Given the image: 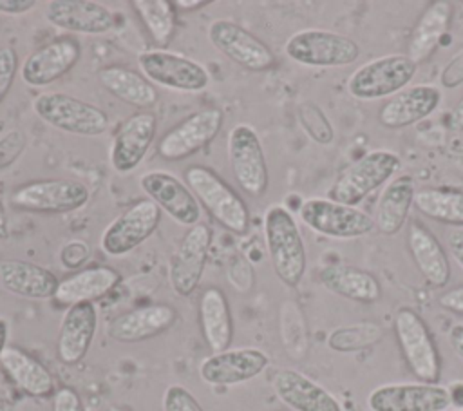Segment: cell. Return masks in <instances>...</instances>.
<instances>
[{
    "mask_svg": "<svg viewBox=\"0 0 463 411\" xmlns=\"http://www.w3.org/2000/svg\"><path fill=\"white\" fill-rule=\"evenodd\" d=\"M264 243L279 281L289 288L298 286L307 266L306 244L293 214L286 206L271 205L266 210Z\"/></svg>",
    "mask_w": 463,
    "mask_h": 411,
    "instance_id": "cell-1",
    "label": "cell"
},
{
    "mask_svg": "<svg viewBox=\"0 0 463 411\" xmlns=\"http://www.w3.org/2000/svg\"><path fill=\"white\" fill-rule=\"evenodd\" d=\"M184 183L195 199L212 214V217L235 235L250 230V212L242 197L204 165H192L184 170Z\"/></svg>",
    "mask_w": 463,
    "mask_h": 411,
    "instance_id": "cell-2",
    "label": "cell"
},
{
    "mask_svg": "<svg viewBox=\"0 0 463 411\" xmlns=\"http://www.w3.org/2000/svg\"><path fill=\"white\" fill-rule=\"evenodd\" d=\"M398 168L400 158L392 150H369L344 168L329 188L327 197L347 206H356L378 186L389 183Z\"/></svg>",
    "mask_w": 463,
    "mask_h": 411,
    "instance_id": "cell-3",
    "label": "cell"
},
{
    "mask_svg": "<svg viewBox=\"0 0 463 411\" xmlns=\"http://www.w3.org/2000/svg\"><path fill=\"white\" fill-rule=\"evenodd\" d=\"M33 110L49 127L85 138L103 134L110 123L105 110L65 92L38 94L33 100Z\"/></svg>",
    "mask_w": 463,
    "mask_h": 411,
    "instance_id": "cell-4",
    "label": "cell"
},
{
    "mask_svg": "<svg viewBox=\"0 0 463 411\" xmlns=\"http://www.w3.org/2000/svg\"><path fill=\"white\" fill-rule=\"evenodd\" d=\"M284 53L298 65L333 69L354 63L360 56V45L335 31L300 29L286 40Z\"/></svg>",
    "mask_w": 463,
    "mask_h": 411,
    "instance_id": "cell-5",
    "label": "cell"
},
{
    "mask_svg": "<svg viewBox=\"0 0 463 411\" xmlns=\"http://www.w3.org/2000/svg\"><path fill=\"white\" fill-rule=\"evenodd\" d=\"M418 63L407 54H385L365 62L347 78V92L362 101L391 98L414 78Z\"/></svg>",
    "mask_w": 463,
    "mask_h": 411,
    "instance_id": "cell-6",
    "label": "cell"
},
{
    "mask_svg": "<svg viewBox=\"0 0 463 411\" xmlns=\"http://www.w3.org/2000/svg\"><path fill=\"white\" fill-rule=\"evenodd\" d=\"M394 335L407 368L420 382L436 384L441 375V358L434 337L412 308H400L394 315Z\"/></svg>",
    "mask_w": 463,
    "mask_h": 411,
    "instance_id": "cell-7",
    "label": "cell"
},
{
    "mask_svg": "<svg viewBox=\"0 0 463 411\" xmlns=\"http://www.w3.org/2000/svg\"><path fill=\"white\" fill-rule=\"evenodd\" d=\"M226 154L232 174L242 192L250 197H262L269 185L268 163L262 143L255 129L248 123H237L226 138Z\"/></svg>",
    "mask_w": 463,
    "mask_h": 411,
    "instance_id": "cell-8",
    "label": "cell"
},
{
    "mask_svg": "<svg viewBox=\"0 0 463 411\" xmlns=\"http://www.w3.org/2000/svg\"><path fill=\"white\" fill-rule=\"evenodd\" d=\"M139 72L152 83L183 92H203L212 78L203 63L166 49H146L137 54Z\"/></svg>",
    "mask_w": 463,
    "mask_h": 411,
    "instance_id": "cell-9",
    "label": "cell"
},
{
    "mask_svg": "<svg viewBox=\"0 0 463 411\" xmlns=\"http://www.w3.org/2000/svg\"><path fill=\"white\" fill-rule=\"evenodd\" d=\"M90 190L76 179H36L11 194L16 210L31 214H69L87 205Z\"/></svg>",
    "mask_w": 463,
    "mask_h": 411,
    "instance_id": "cell-10",
    "label": "cell"
},
{
    "mask_svg": "<svg viewBox=\"0 0 463 411\" xmlns=\"http://www.w3.org/2000/svg\"><path fill=\"white\" fill-rule=\"evenodd\" d=\"M298 219L309 230L333 239H356L374 230V221L367 212L329 197L304 199L298 208Z\"/></svg>",
    "mask_w": 463,
    "mask_h": 411,
    "instance_id": "cell-11",
    "label": "cell"
},
{
    "mask_svg": "<svg viewBox=\"0 0 463 411\" xmlns=\"http://www.w3.org/2000/svg\"><path fill=\"white\" fill-rule=\"evenodd\" d=\"M159 221V206L148 197L139 199L109 223L101 234L99 246L110 257H123L143 244L156 232Z\"/></svg>",
    "mask_w": 463,
    "mask_h": 411,
    "instance_id": "cell-12",
    "label": "cell"
},
{
    "mask_svg": "<svg viewBox=\"0 0 463 411\" xmlns=\"http://www.w3.org/2000/svg\"><path fill=\"white\" fill-rule=\"evenodd\" d=\"M452 402L450 389L438 382L382 384L367 395L371 411H445Z\"/></svg>",
    "mask_w": 463,
    "mask_h": 411,
    "instance_id": "cell-13",
    "label": "cell"
},
{
    "mask_svg": "<svg viewBox=\"0 0 463 411\" xmlns=\"http://www.w3.org/2000/svg\"><path fill=\"white\" fill-rule=\"evenodd\" d=\"M212 248V230L206 223L190 226L168 261V282L175 295L188 297L195 292L204 273Z\"/></svg>",
    "mask_w": 463,
    "mask_h": 411,
    "instance_id": "cell-14",
    "label": "cell"
},
{
    "mask_svg": "<svg viewBox=\"0 0 463 411\" xmlns=\"http://www.w3.org/2000/svg\"><path fill=\"white\" fill-rule=\"evenodd\" d=\"M208 40L222 56L246 71H268L277 62L260 38L228 18H217L208 25Z\"/></svg>",
    "mask_w": 463,
    "mask_h": 411,
    "instance_id": "cell-15",
    "label": "cell"
},
{
    "mask_svg": "<svg viewBox=\"0 0 463 411\" xmlns=\"http://www.w3.org/2000/svg\"><path fill=\"white\" fill-rule=\"evenodd\" d=\"M222 121V110L215 107L199 109L183 118L161 136L157 143V154L166 161H179L190 158L217 138Z\"/></svg>",
    "mask_w": 463,
    "mask_h": 411,
    "instance_id": "cell-16",
    "label": "cell"
},
{
    "mask_svg": "<svg viewBox=\"0 0 463 411\" xmlns=\"http://www.w3.org/2000/svg\"><path fill=\"white\" fill-rule=\"evenodd\" d=\"M157 118L150 110L130 114L116 130L110 145V165L118 174L134 172L156 138Z\"/></svg>",
    "mask_w": 463,
    "mask_h": 411,
    "instance_id": "cell-17",
    "label": "cell"
},
{
    "mask_svg": "<svg viewBox=\"0 0 463 411\" xmlns=\"http://www.w3.org/2000/svg\"><path fill=\"white\" fill-rule=\"evenodd\" d=\"M139 186L152 199L161 212H166L175 223L194 226L201 219V206L192 190L181 183L174 174L163 170H150L141 174Z\"/></svg>",
    "mask_w": 463,
    "mask_h": 411,
    "instance_id": "cell-18",
    "label": "cell"
},
{
    "mask_svg": "<svg viewBox=\"0 0 463 411\" xmlns=\"http://www.w3.org/2000/svg\"><path fill=\"white\" fill-rule=\"evenodd\" d=\"M269 357L259 348H233L212 353L199 364V377L210 386H237L259 377Z\"/></svg>",
    "mask_w": 463,
    "mask_h": 411,
    "instance_id": "cell-19",
    "label": "cell"
},
{
    "mask_svg": "<svg viewBox=\"0 0 463 411\" xmlns=\"http://www.w3.org/2000/svg\"><path fill=\"white\" fill-rule=\"evenodd\" d=\"M81 58L76 38L60 36L33 51L22 63V80L29 87H47L65 76Z\"/></svg>",
    "mask_w": 463,
    "mask_h": 411,
    "instance_id": "cell-20",
    "label": "cell"
},
{
    "mask_svg": "<svg viewBox=\"0 0 463 411\" xmlns=\"http://www.w3.org/2000/svg\"><path fill=\"white\" fill-rule=\"evenodd\" d=\"M177 320L174 306L165 302L146 304L119 313L107 324V337L114 342L134 344L154 339L170 330Z\"/></svg>",
    "mask_w": 463,
    "mask_h": 411,
    "instance_id": "cell-21",
    "label": "cell"
},
{
    "mask_svg": "<svg viewBox=\"0 0 463 411\" xmlns=\"http://www.w3.org/2000/svg\"><path fill=\"white\" fill-rule=\"evenodd\" d=\"M277 398L293 411H344L338 398L307 375L282 368L271 378Z\"/></svg>",
    "mask_w": 463,
    "mask_h": 411,
    "instance_id": "cell-22",
    "label": "cell"
},
{
    "mask_svg": "<svg viewBox=\"0 0 463 411\" xmlns=\"http://www.w3.org/2000/svg\"><path fill=\"white\" fill-rule=\"evenodd\" d=\"M45 20L63 31L78 34H105L114 24V13L92 0H52L45 5Z\"/></svg>",
    "mask_w": 463,
    "mask_h": 411,
    "instance_id": "cell-23",
    "label": "cell"
},
{
    "mask_svg": "<svg viewBox=\"0 0 463 411\" xmlns=\"http://www.w3.org/2000/svg\"><path fill=\"white\" fill-rule=\"evenodd\" d=\"M98 330V310L94 302H78L65 310L58 339L56 355L60 362L74 366L87 355Z\"/></svg>",
    "mask_w": 463,
    "mask_h": 411,
    "instance_id": "cell-24",
    "label": "cell"
},
{
    "mask_svg": "<svg viewBox=\"0 0 463 411\" xmlns=\"http://www.w3.org/2000/svg\"><path fill=\"white\" fill-rule=\"evenodd\" d=\"M441 101V91L430 83H420L391 96L378 110V121L385 129H405L430 116Z\"/></svg>",
    "mask_w": 463,
    "mask_h": 411,
    "instance_id": "cell-25",
    "label": "cell"
},
{
    "mask_svg": "<svg viewBox=\"0 0 463 411\" xmlns=\"http://www.w3.org/2000/svg\"><path fill=\"white\" fill-rule=\"evenodd\" d=\"M58 284V277L45 266L22 259H0V286L13 295L45 301L56 295Z\"/></svg>",
    "mask_w": 463,
    "mask_h": 411,
    "instance_id": "cell-26",
    "label": "cell"
},
{
    "mask_svg": "<svg viewBox=\"0 0 463 411\" xmlns=\"http://www.w3.org/2000/svg\"><path fill=\"white\" fill-rule=\"evenodd\" d=\"M407 250L430 288H443L450 279V264L438 237L420 221L407 226Z\"/></svg>",
    "mask_w": 463,
    "mask_h": 411,
    "instance_id": "cell-27",
    "label": "cell"
},
{
    "mask_svg": "<svg viewBox=\"0 0 463 411\" xmlns=\"http://www.w3.org/2000/svg\"><path fill=\"white\" fill-rule=\"evenodd\" d=\"M416 183L409 174L396 176L382 188L374 203V228L383 235L398 234L414 205Z\"/></svg>",
    "mask_w": 463,
    "mask_h": 411,
    "instance_id": "cell-28",
    "label": "cell"
},
{
    "mask_svg": "<svg viewBox=\"0 0 463 411\" xmlns=\"http://www.w3.org/2000/svg\"><path fill=\"white\" fill-rule=\"evenodd\" d=\"M322 286L344 299L373 304L382 297L380 281L367 270L351 264H327L318 272Z\"/></svg>",
    "mask_w": 463,
    "mask_h": 411,
    "instance_id": "cell-29",
    "label": "cell"
},
{
    "mask_svg": "<svg viewBox=\"0 0 463 411\" xmlns=\"http://www.w3.org/2000/svg\"><path fill=\"white\" fill-rule=\"evenodd\" d=\"M121 281V275L112 266L81 268L61 279L54 299L61 304L72 306L78 302H94L110 293Z\"/></svg>",
    "mask_w": 463,
    "mask_h": 411,
    "instance_id": "cell-30",
    "label": "cell"
},
{
    "mask_svg": "<svg viewBox=\"0 0 463 411\" xmlns=\"http://www.w3.org/2000/svg\"><path fill=\"white\" fill-rule=\"evenodd\" d=\"M199 324L204 342L212 353L230 349L233 339V319L224 292L217 286H210L199 299Z\"/></svg>",
    "mask_w": 463,
    "mask_h": 411,
    "instance_id": "cell-31",
    "label": "cell"
},
{
    "mask_svg": "<svg viewBox=\"0 0 463 411\" xmlns=\"http://www.w3.org/2000/svg\"><path fill=\"white\" fill-rule=\"evenodd\" d=\"M0 366L16 387L31 397L47 398L56 391L51 371L38 358L16 346H7L4 349Z\"/></svg>",
    "mask_w": 463,
    "mask_h": 411,
    "instance_id": "cell-32",
    "label": "cell"
},
{
    "mask_svg": "<svg viewBox=\"0 0 463 411\" xmlns=\"http://www.w3.org/2000/svg\"><path fill=\"white\" fill-rule=\"evenodd\" d=\"M98 80L105 91L136 109H150L157 103L156 87L137 71L123 65H105L98 71Z\"/></svg>",
    "mask_w": 463,
    "mask_h": 411,
    "instance_id": "cell-33",
    "label": "cell"
},
{
    "mask_svg": "<svg viewBox=\"0 0 463 411\" xmlns=\"http://www.w3.org/2000/svg\"><path fill=\"white\" fill-rule=\"evenodd\" d=\"M450 18H452V4L450 2H445V0L432 2L421 13V16L418 18V22L412 29L407 56L416 63L429 60L432 56L434 49L438 47L441 36L449 31Z\"/></svg>",
    "mask_w": 463,
    "mask_h": 411,
    "instance_id": "cell-34",
    "label": "cell"
},
{
    "mask_svg": "<svg viewBox=\"0 0 463 411\" xmlns=\"http://www.w3.org/2000/svg\"><path fill=\"white\" fill-rule=\"evenodd\" d=\"M414 206L425 217L450 226H463V190L454 188H420Z\"/></svg>",
    "mask_w": 463,
    "mask_h": 411,
    "instance_id": "cell-35",
    "label": "cell"
},
{
    "mask_svg": "<svg viewBox=\"0 0 463 411\" xmlns=\"http://www.w3.org/2000/svg\"><path fill=\"white\" fill-rule=\"evenodd\" d=\"M132 7L145 24L156 45H159V49L166 47L172 42L177 27V11L174 7V2L134 0Z\"/></svg>",
    "mask_w": 463,
    "mask_h": 411,
    "instance_id": "cell-36",
    "label": "cell"
},
{
    "mask_svg": "<svg viewBox=\"0 0 463 411\" xmlns=\"http://www.w3.org/2000/svg\"><path fill=\"white\" fill-rule=\"evenodd\" d=\"M383 337V328L373 320L338 326L327 335V348L336 353H354L378 344Z\"/></svg>",
    "mask_w": 463,
    "mask_h": 411,
    "instance_id": "cell-37",
    "label": "cell"
},
{
    "mask_svg": "<svg viewBox=\"0 0 463 411\" xmlns=\"http://www.w3.org/2000/svg\"><path fill=\"white\" fill-rule=\"evenodd\" d=\"M282 339L293 358H302L307 351V331L302 311L295 302H286L282 310Z\"/></svg>",
    "mask_w": 463,
    "mask_h": 411,
    "instance_id": "cell-38",
    "label": "cell"
},
{
    "mask_svg": "<svg viewBox=\"0 0 463 411\" xmlns=\"http://www.w3.org/2000/svg\"><path fill=\"white\" fill-rule=\"evenodd\" d=\"M298 119L302 129L307 132V136L318 143V145H329L335 138L333 125L329 123L327 116L317 103H304L298 109Z\"/></svg>",
    "mask_w": 463,
    "mask_h": 411,
    "instance_id": "cell-39",
    "label": "cell"
},
{
    "mask_svg": "<svg viewBox=\"0 0 463 411\" xmlns=\"http://www.w3.org/2000/svg\"><path fill=\"white\" fill-rule=\"evenodd\" d=\"M161 407L163 411H204L197 398L179 384H172L165 389Z\"/></svg>",
    "mask_w": 463,
    "mask_h": 411,
    "instance_id": "cell-40",
    "label": "cell"
},
{
    "mask_svg": "<svg viewBox=\"0 0 463 411\" xmlns=\"http://www.w3.org/2000/svg\"><path fill=\"white\" fill-rule=\"evenodd\" d=\"M25 148V134L13 129L0 136V170L9 168Z\"/></svg>",
    "mask_w": 463,
    "mask_h": 411,
    "instance_id": "cell-41",
    "label": "cell"
},
{
    "mask_svg": "<svg viewBox=\"0 0 463 411\" xmlns=\"http://www.w3.org/2000/svg\"><path fill=\"white\" fill-rule=\"evenodd\" d=\"M18 71V54L13 47H0V103L7 96Z\"/></svg>",
    "mask_w": 463,
    "mask_h": 411,
    "instance_id": "cell-42",
    "label": "cell"
},
{
    "mask_svg": "<svg viewBox=\"0 0 463 411\" xmlns=\"http://www.w3.org/2000/svg\"><path fill=\"white\" fill-rule=\"evenodd\" d=\"M90 255L89 244L81 239H71L60 250V263L69 270H78Z\"/></svg>",
    "mask_w": 463,
    "mask_h": 411,
    "instance_id": "cell-43",
    "label": "cell"
},
{
    "mask_svg": "<svg viewBox=\"0 0 463 411\" xmlns=\"http://www.w3.org/2000/svg\"><path fill=\"white\" fill-rule=\"evenodd\" d=\"M51 411H85L83 400L74 387L63 386L52 395V409Z\"/></svg>",
    "mask_w": 463,
    "mask_h": 411,
    "instance_id": "cell-44",
    "label": "cell"
},
{
    "mask_svg": "<svg viewBox=\"0 0 463 411\" xmlns=\"http://www.w3.org/2000/svg\"><path fill=\"white\" fill-rule=\"evenodd\" d=\"M463 81V49L447 63L445 71L441 72V83L445 87H456Z\"/></svg>",
    "mask_w": 463,
    "mask_h": 411,
    "instance_id": "cell-45",
    "label": "cell"
},
{
    "mask_svg": "<svg viewBox=\"0 0 463 411\" xmlns=\"http://www.w3.org/2000/svg\"><path fill=\"white\" fill-rule=\"evenodd\" d=\"M438 302L443 310L463 317V286H456V288L443 292L438 297Z\"/></svg>",
    "mask_w": 463,
    "mask_h": 411,
    "instance_id": "cell-46",
    "label": "cell"
},
{
    "mask_svg": "<svg viewBox=\"0 0 463 411\" xmlns=\"http://www.w3.org/2000/svg\"><path fill=\"white\" fill-rule=\"evenodd\" d=\"M445 241H447L449 253L452 255V259L463 270V226L449 228L447 234H445Z\"/></svg>",
    "mask_w": 463,
    "mask_h": 411,
    "instance_id": "cell-47",
    "label": "cell"
},
{
    "mask_svg": "<svg viewBox=\"0 0 463 411\" xmlns=\"http://www.w3.org/2000/svg\"><path fill=\"white\" fill-rule=\"evenodd\" d=\"M36 7L34 0H0L2 14H22Z\"/></svg>",
    "mask_w": 463,
    "mask_h": 411,
    "instance_id": "cell-48",
    "label": "cell"
},
{
    "mask_svg": "<svg viewBox=\"0 0 463 411\" xmlns=\"http://www.w3.org/2000/svg\"><path fill=\"white\" fill-rule=\"evenodd\" d=\"M447 337H449V344H450L452 351L463 360V322L454 324V326L449 330Z\"/></svg>",
    "mask_w": 463,
    "mask_h": 411,
    "instance_id": "cell-49",
    "label": "cell"
},
{
    "mask_svg": "<svg viewBox=\"0 0 463 411\" xmlns=\"http://www.w3.org/2000/svg\"><path fill=\"white\" fill-rule=\"evenodd\" d=\"M449 127L452 130H458V132H463V98L452 107V110L449 112Z\"/></svg>",
    "mask_w": 463,
    "mask_h": 411,
    "instance_id": "cell-50",
    "label": "cell"
},
{
    "mask_svg": "<svg viewBox=\"0 0 463 411\" xmlns=\"http://www.w3.org/2000/svg\"><path fill=\"white\" fill-rule=\"evenodd\" d=\"M208 4H210L208 0H177V2H174V7H175V11L177 9H181V11H197V9H201Z\"/></svg>",
    "mask_w": 463,
    "mask_h": 411,
    "instance_id": "cell-51",
    "label": "cell"
},
{
    "mask_svg": "<svg viewBox=\"0 0 463 411\" xmlns=\"http://www.w3.org/2000/svg\"><path fill=\"white\" fill-rule=\"evenodd\" d=\"M7 340H9V322H7V319L0 317V357H2L4 349L9 346Z\"/></svg>",
    "mask_w": 463,
    "mask_h": 411,
    "instance_id": "cell-52",
    "label": "cell"
},
{
    "mask_svg": "<svg viewBox=\"0 0 463 411\" xmlns=\"http://www.w3.org/2000/svg\"><path fill=\"white\" fill-rule=\"evenodd\" d=\"M109 411H128V409H123V407H118V406H112Z\"/></svg>",
    "mask_w": 463,
    "mask_h": 411,
    "instance_id": "cell-53",
    "label": "cell"
},
{
    "mask_svg": "<svg viewBox=\"0 0 463 411\" xmlns=\"http://www.w3.org/2000/svg\"><path fill=\"white\" fill-rule=\"evenodd\" d=\"M445 411H463V407H456V409L450 407V409H445Z\"/></svg>",
    "mask_w": 463,
    "mask_h": 411,
    "instance_id": "cell-54",
    "label": "cell"
}]
</instances>
